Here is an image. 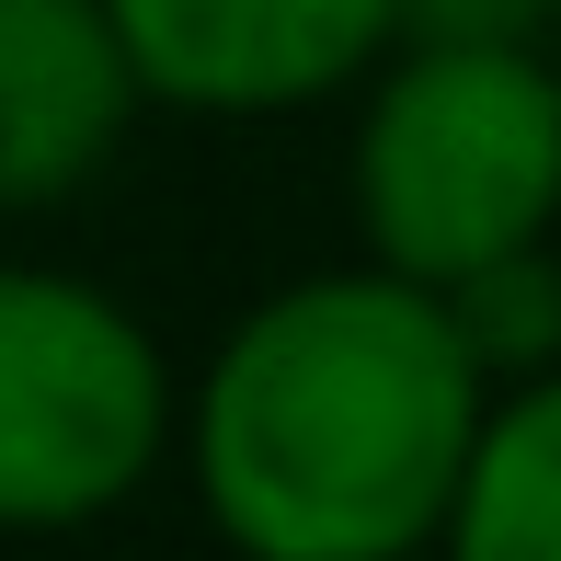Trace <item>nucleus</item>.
<instances>
[{"instance_id":"obj_8","label":"nucleus","mask_w":561,"mask_h":561,"mask_svg":"<svg viewBox=\"0 0 561 561\" xmlns=\"http://www.w3.org/2000/svg\"><path fill=\"white\" fill-rule=\"evenodd\" d=\"M561 0H401V35H550Z\"/></svg>"},{"instance_id":"obj_3","label":"nucleus","mask_w":561,"mask_h":561,"mask_svg":"<svg viewBox=\"0 0 561 561\" xmlns=\"http://www.w3.org/2000/svg\"><path fill=\"white\" fill-rule=\"evenodd\" d=\"M184 458V378L115 287L0 252V539H69Z\"/></svg>"},{"instance_id":"obj_5","label":"nucleus","mask_w":561,"mask_h":561,"mask_svg":"<svg viewBox=\"0 0 561 561\" xmlns=\"http://www.w3.org/2000/svg\"><path fill=\"white\" fill-rule=\"evenodd\" d=\"M149 115L138 46L104 0H0V218H58Z\"/></svg>"},{"instance_id":"obj_6","label":"nucleus","mask_w":561,"mask_h":561,"mask_svg":"<svg viewBox=\"0 0 561 561\" xmlns=\"http://www.w3.org/2000/svg\"><path fill=\"white\" fill-rule=\"evenodd\" d=\"M447 550L458 561H561V355L493 390Z\"/></svg>"},{"instance_id":"obj_2","label":"nucleus","mask_w":561,"mask_h":561,"mask_svg":"<svg viewBox=\"0 0 561 561\" xmlns=\"http://www.w3.org/2000/svg\"><path fill=\"white\" fill-rule=\"evenodd\" d=\"M355 229L424 287L516 264L561 229V69L527 35H401L355 104Z\"/></svg>"},{"instance_id":"obj_1","label":"nucleus","mask_w":561,"mask_h":561,"mask_svg":"<svg viewBox=\"0 0 561 561\" xmlns=\"http://www.w3.org/2000/svg\"><path fill=\"white\" fill-rule=\"evenodd\" d=\"M493 355L401 264L287 275L184 378V481L252 561H401L447 539Z\"/></svg>"},{"instance_id":"obj_7","label":"nucleus","mask_w":561,"mask_h":561,"mask_svg":"<svg viewBox=\"0 0 561 561\" xmlns=\"http://www.w3.org/2000/svg\"><path fill=\"white\" fill-rule=\"evenodd\" d=\"M447 298H458V321H470V344L493 355V378H527V367H550V355H561V275H550V241L516 252V264H493V275H470V287H447Z\"/></svg>"},{"instance_id":"obj_4","label":"nucleus","mask_w":561,"mask_h":561,"mask_svg":"<svg viewBox=\"0 0 561 561\" xmlns=\"http://www.w3.org/2000/svg\"><path fill=\"white\" fill-rule=\"evenodd\" d=\"M161 115H298L401 46V0H104Z\"/></svg>"}]
</instances>
